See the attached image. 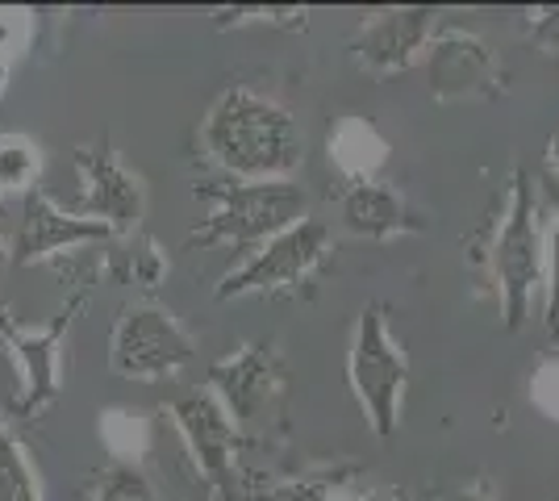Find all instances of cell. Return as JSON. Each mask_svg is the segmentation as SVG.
<instances>
[{
	"label": "cell",
	"mask_w": 559,
	"mask_h": 501,
	"mask_svg": "<svg viewBox=\"0 0 559 501\" xmlns=\"http://www.w3.org/2000/svg\"><path fill=\"white\" fill-rule=\"evenodd\" d=\"M201 139L213 164L247 184L293 180V171L305 164V134L297 118L251 88H226L217 96Z\"/></svg>",
	"instance_id": "obj_1"
},
{
	"label": "cell",
	"mask_w": 559,
	"mask_h": 501,
	"mask_svg": "<svg viewBox=\"0 0 559 501\" xmlns=\"http://www.w3.org/2000/svg\"><path fill=\"white\" fill-rule=\"evenodd\" d=\"M197 196L210 205L201 222L188 230V247H251L276 239L280 230L309 217V196L293 180H230V184H205Z\"/></svg>",
	"instance_id": "obj_2"
},
{
	"label": "cell",
	"mask_w": 559,
	"mask_h": 501,
	"mask_svg": "<svg viewBox=\"0 0 559 501\" xmlns=\"http://www.w3.org/2000/svg\"><path fill=\"white\" fill-rule=\"evenodd\" d=\"M492 276H497V293H501V310H506V326L518 331L531 306L543 293L547 281V235H543V210H538V192L531 171H513L510 196L501 210V226L492 239Z\"/></svg>",
	"instance_id": "obj_3"
},
{
	"label": "cell",
	"mask_w": 559,
	"mask_h": 501,
	"mask_svg": "<svg viewBox=\"0 0 559 501\" xmlns=\"http://www.w3.org/2000/svg\"><path fill=\"white\" fill-rule=\"evenodd\" d=\"M350 393L359 409L368 414V427L389 439L401 427V406H405V384H409V359L405 347L389 331V318L380 306H368L355 322L347 356Z\"/></svg>",
	"instance_id": "obj_4"
},
{
	"label": "cell",
	"mask_w": 559,
	"mask_h": 501,
	"mask_svg": "<svg viewBox=\"0 0 559 501\" xmlns=\"http://www.w3.org/2000/svg\"><path fill=\"white\" fill-rule=\"evenodd\" d=\"M330 226L318 217H305L297 226L280 230L276 239L259 242L242 263H234L217 285V301L230 297H259V293H284L309 281L330 255Z\"/></svg>",
	"instance_id": "obj_5"
},
{
	"label": "cell",
	"mask_w": 559,
	"mask_h": 501,
	"mask_svg": "<svg viewBox=\"0 0 559 501\" xmlns=\"http://www.w3.org/2000/svg\"><path fill=\"white\" fill-rule=\"evenodd\" d=\"M192 363V338L155 301L126 306L109 338V368L126 381H167Z\"/></svg>",
	"instance_id": "obj_6"
},
{
	"label": "cell",
	"mask_w": 559,
	"mask_h": 501,
	"mask_svg": "<svg viewBox=\"0 0 559 501\" xmlns=\"http://www.w3.org/2000/svg\"><path fill=\"white\" fill-rule=\"evenodd\" d=\"M114 239V230L105 222H96L88 214H68L59 210L50 196L43 192H29L22 205V222H17V235H13V263H43L55 260L63 251H80L88 242Z\"/></svg>",
	"instance_id": "obj_7"
},
{
	"label": "cell",
	"mask_w": 559,
	"mask_h": 501,
	"mask_svg": "<svg viewBox=\"0 0 559 501\" xmlns=\"http://www.w3.org/2000/svg\"><path fill=\"white\" fill-rule=\"evenodd\" d=\"M171 422L185 439L188 455L197 460V468L213 485H230L234 480V455H238V422L213 393H180L171 402Z\"/></svg>",
	"instance_id": "obj_8"
},
{
	"label": "cell",
	"mask_w": 559,
	"mask_h": 501,
	"mask_svg": "<svg viewBox=\"0 0 559 501\" xmlns=\"http://www.w3.org/2000/svg\"><path fill=\"white\" fill-rule=\"evenodd\" d=\"M435 13L430 9H393V13H380L372 22L359 25L355 43H350V55L364 72L372 75H393L414 68L430 38H435Z\"/></svg>",
	"instance_id": "obj_9"
},
{
	"label": "cell",
	"mask_w": 559,
	"mask_h": 501,
	"mask_svg": "<svg viewBox=\"0 0 559 501\" xmlns=\"http://www.w3.org/2000/svg\"><path fill=\"white\" fill-rule=\"evenodd\" d=\"M280 356L272 343H247L210 368V393L226 406L234 422H251L272 406L280 389Z\"/></svg>",
	"instance_id": "obj_10"
},
{
	"label": "cell",
	"mask_w": 559,
	"mask_h": 501,
	"mask_svg": "<svg viewBox=\"0 0 559 501\" xmlns=\"http://www.w3.org/2000/svg\"><path fill=\"white\" fill-rule=\"evenodd\" d=\"M421 59H426V75H430V93L439 100L489 96L497 88V63H492L489 47L464 29H439Z\"/></svg>",
	"instance_id": "obj_11"
},
{
	"label": "cell",
	"mask_w": 559,
	"mask_h": 501,
	"mask_svg": "<svg viewBox=\"0 0 559 501\" xmlns=\"http://www.w3.org/2000/svg\"><path fill=\"white\" fill-rule=\"evenodd\" d=\"M75 167L84 176V196H88V217L105 222L114 235L134 230L142 217V180L130 176L117 155L109 151H93V146H80L75 151Z\"/></svg>",
	"instance_id": "obj_12"
},
{
	"label": "cell",
	"mask_w": 559,
	"mask_h": 501,
	"mask_svg": "<svg viewBox=\"0 0 559 501\" xmlns=\"http://www.w3.org/2000/svg\"><path fill=\"white\" fill-rule=\"evenodd\" d=\"M343 226L359 239H396L405 230H418V222L409 214V205L401 201V192L380 184V180H364V184H347L343 201H338Z\"/></svg>",
	"instance_id": "obj_13"
},
{
	"label": "cell",
	"mask_w": 559,
	"mask_h": 501,
	"mask_svg": "<svg viewBox=\"0 0 559 501\" xmlns=\"http://www.w3.org/2000/svg\"><path fill=\"white\" fill-rule=\"evenodd\" d=\"M389 159V143L380 139L372 121L364 118H343L330 130V164L347 176L350 184L376 180V171Z\"/></svg>",
	"instance_id": "obj_14"
},
{
	"label": "cell",
	"mask_w": 559,
	"mask_h": 501,
	"mask_svg": "<svg viewBox=\"0 0 559 501\" xmlns=\"http://www.w3.org/2000/svg\"><path fill=\"white\" fill-rule=\"evenodd\" d=\"M0 501H43L38 468L29 464L22 439L0 422Z\"/></svg>",
	"instance_id": "obj_15"
},
{
	"label": "cell",
	"mask_w": 559,
	"mask_h": 501,
	"mask_svg": "<svg viewBox=\"0 0 559 501\" xmlns=\"http://www.w3.org/2000/svg\"><path fill=\"white\" fill-rule=\"evenodd\" d=\"M38 146L22 139V134H4L0 139V192H29L38 180Z\"/></svg>",
	"instance_id": "obj_16"
},
{
	"label": "cell",
	"mask_w": 559,
	"mask_h": 501,
	"mask_svg": "<svg viewBox=\"0 0 559 501\" xmlns=\"http://www.w3.org/2000/svg\"><path fill=\"white\" fill-rule=\"evenodd\" d=\"M100 439L109 443L117 464H134L146 452V422H142V414H134V409H109L100 418Z\"/></svg>",
	"instance_id": "obj_17"
},
{
	"label": "cell",
	"mask_w": 559,
	"mask_h": 501,
	"mask_svg": "<svg viewBox=\"0 0 559 501\" xmlns=\"http://www.w3.org/2000/svg\"><path fill=\"white\" fill-rule=\"evenodd\" d=\"M93 501H159L139 464H109L93 485Z\"/></svg>",
	"instance_id": "obj_18"
},
{
	"label": "cell",
	"mask_w": 559,
	"mask_h": 501,
	"mask_svg": "<svg viewBox=\"0 0 559 501\" xmlns=\"http://www.w3.org/2000/svg\"><path fill=\"white\" fill-rule=\"evenodd\" d=\"M238 501H330L334 489L326 480H263V485H238Z\"/></svg>",
	"instance_id": "obj_19"
},
{
	"label": "cell",
	"mask_w": 559,
	"mask_h": 501,
	"mask_svg": "<svg viewBox=\"0 0 559 501\" xmlns=\"http://www.w3.org/2000/svg\"><path fill=\"white\" fill-rule=\"evenodd\" d=\"M531 402H535L551 422H559V356L543 359L531 377Z\"/></svg>",
	"instance_id": "obj_20"
},
{
	"label": "cell",
	"mask_w": 559,
	"mask_h": 501,
	"mask_svg": "<svg viewBox=\"0 0 559 501\" xmlns=\"http://www.w3.org/2000/svg\"><path fill=\"white\" fill-rule=\"evenodd\" d=\"M547 326L559 331V201L551 210V235H547Z\"/></svg>",
	"instance_id": "obj_21"
},
{
	"label": "cell",
	"mask_w": 559,
	"mask_h": 501,
	"mask_svg": "<svg viewBox=\"0 0 559 501\" xmlns=\"http://www.w3.org/2000/svg\"><path fill=\"white\" fill-rule=\"evenodd\" d=\"M29 47V17L22 9H0V63Z\"/></svg>",
	"instance_id": "obj_22"
},
{
	"label": "cell",
	"mask_w": 559,
	"mask_h": 501,
	"mask_svg": "<svg viewBox=\"0 0 559 501\" xmlns=\"http://www.w3.org/2000/svg\"><path fill=\"white\" fill-rule=\"evenodd\" d=\"M164 272H167V255L159 251V242L142 239V251L130 255V276H134L142 288H155L164 281Z\"/></svg>",
	"instance_id": "obj_23"
},
{
	"label": "cell",
	"mask_w": 559,
	"mask_h": 501,
	"mask_svg": "<svg viewBox=\"0 0 559 501\" xmlns=\"http://www.w3.org/2000/svg\"><path fill=\"white\" fill-rule=\"evenodd\" d=\"M547 167H551V176L559 180V134L551 139V146H547Z\"/></svg>",
	"instance_id": "obj_24"
},
{
	"label": "cell",
	"mask_w": 559,
	"mask_h": 501,
	"mask_svg": "<svg viewBox=\"0 0 559 501\" xmlns=\"http://www.w3.org/2000/svg\"><path fill=\"white\" fill-rule=\"evenodd\" d=\"M355 501H396V498H389V493H368V498H355Z\"/></svg>",
	"instance_id": "obj_25"
},
{
	"label": "cell",
	"mask_w": 559,
	"mask_h": 501,
	"mask_svg": "<svg viewBox=\"0 0 559 501\" xmlns=\"http://www.w3.org/2000/svg\"><path fill=\"white\" fill-rule=\"evenodd\" d=\"M4 80H9V63H0V93H4Z\"/></svg>",
	"instance_id": "obj_26"
},
{
	"label": "cell",
	"mask_w": 559,
	"mask_h": 501,
	"mask_svg": "<svg viewBox=\"0 0 559 501\" xmlns=\"http://www.w3.org/2000/svg\"><path fill=\"white\" fill-rule=\"evenodd\" d=\"M0 263H4V242H0Z\"/></svg>",
	"instance_id": "obj_27"
},
{
	"label": "cell",
	"mask_w": 559,
	"mask_h": 501,
	"mask_svg": "<svg viewBox=\"0 0 559 501\" xmlns=\"http://www.w3.org/2000/svg\"><path fill=\"white\" fill-rule=\"evenodd\" d=\"M0 201H4V192H0Z\"/></svg>",
	"instance_id": "obj_28"
}]
</instances>
